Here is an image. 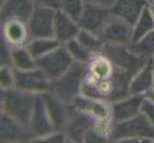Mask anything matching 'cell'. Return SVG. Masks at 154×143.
I'll use <instances>...</instances> for the list:
<instances>
[{
	"label": "cell",
	"mask_w": 154,
	"mask_h": 143,
	"mask_svg": "<svg viewBox=\"0 0 154 143\" xmlns=\"http://www.w3.org/2000/svg\"><path fill=\"white\" fill-rule=\"evenodd\" d=\"M152 59H153V61H154V55H153V57H152Z\"/></svg>",
	"instance_id": "38"
},
{
	"label": "cell",
	"mask_w": 154,
	"mask_h": 143,
	"mask_svg": "<svg viewBox=\"0 0 154 143\" xmlns=\"http://www.w3.org/2000/svg\"><path fill=\"white\" fill-rule=\"evenodd\" d=\"M12 49L6 41L1 39L0 50V66H12Z\"/></svg>",
	"instance_id": "30"
},
{
	"label": "cell",
	"mask_w": 154,
	"mask_h": 143,
	"mask_svg": "<svg viewBox=\"0 0 154 143\" xmlns=\"http://www.w3.org/2000/svg\"><path fill=\"white\" fill-rule=\"evenodd\" d=\"M154 87V61L152 58L146 64L132 76L129 83L130 94H144Z\"/></svg>",
	"instance_id": "21"
},
{
	"label": "cell",
	"mask_w": 154,
	"mask_h": 143,
	"mask_svg": "<svg viewBox=\"0 0 154 143\" xmlns=\"http://www.w3.org/2000/svg\"><path fill=\"white\" fill-rule=\"evenodd\" d=\"M15 87L35 94L51 91V80L39 68L32 70H14Z\"/></svg>",
	"instance_id": "9"
},
{
	"label": "cell",
	"mask_w": 154,
	"mask_h": 143,
	"mask_svg": "<svg viewBox=\"0 0 154 143\" xmlns=\"http://www.w3.org/2000/svg\"><path fill=\"white\" fill-rule=\"evenodd\" d=\"M76 38L79 43L83 45L87 50L92 52L93 54L102 52V49L104 45V42L99 35L84 29H81Z\"/></svg>",
	"instance_id": "27"
},
{
	"label": "cell",
	"mask_w": 154,
	"mask_h": 143,
	"mask_svg": "<svg viewBox=\"0 0 154 143\" xmlns=\"http://www.w3.org/2000/svg\"><path fill=\"white\" fill-rule=\"evenodd\" d=\"M53 126L56 131L64 132L71 113L72 105L65 102L52 91L40 94Z\"/></svg>",
	"instance_id": "12"
},
{
	"label": "cell",
	"mask_w": 154,
	"mask_h": 143,
	"mask_svg": "<svg viewBox=\"0 0 154 143\" xmlns=\"http://www.w3.org/2000/svg\"><path fill=\"white\" fill-rule=\"evenodd\" d=\"M133 139H146L154 142V125L144 113L127 120L112 122L110 142H125Z\"/></svg>",
	"instance_id": "3"
},
{
	"label": "cell",
	"mask_w": 154,
	"mask_h": 143,
	"mask_svg": "<svg viewBox=\"0 0 154 143\" xmlns=\"http://www.w3.org/2000/svg\"><path fill=\"white\" fill-rule=\"evenodd\" d=\"M102 52L116 67L125 72L131 78L149 60L134 54L128 45L104 43Z\"/></svg>",
	"instance_id": "5"
},
{
	"label": "cell",
	"mask_w": 154,
	"mask_h": 143,
	"mask_svg": "<svg viewBox=\"0 0 154 143\" xmlns=\"http://www.w3.org/2000/svg\"><path fill=\"white\" fill-rule=\"evenodd\" d=\"M79 31L81 27L77 20L69 16L61 10H57L54 28L55 38L61 44H65L69 40L76 38Z\"/></svg>",
	"instance_id": "20"
},
{
	"label": "cell",
	"mask_w": 154,
	"mask_h": 143,
	"mask_svg": "<svg viewBox=\"0 0 154 143\" xmlns=\"http://www.w3.org/2000/svg\"><path fill=\"white\" fill-rule=\"evenodd\" d=\"M12 67L18 71L32 70L38 67L36 60L32 55L27 46L14 47L12 49Z\"/></svg>",
	"instance_id": "22"
},
{
	"label": "cell",
	"mask_w": 154,
	"mask_h": 143,
	"mask_svg": "<svg viewBox=\"0 0 154 143\" xmlns=\"http://www.w3.org/2000/svg\"><path fill=\"white\" fill-rule=\"evenodd\" d=\"M15 87L14 69L12 66H0V89L8 90Z\"/></svg>",
	"instance_id": "29"
},
{
	"label": "cell",
	"mask_w": 154,
	"mask_h": 143,
	"mask_svg": "<svg viewBox=\"0 0 154 143\" xmlns=\"http://www.w3.org/2000/svg\"><path fill=\"white\" fill-rule=\"evenodd\" d=\"M75 62L65 46L61 44L56 50L36 59V66L48 76L50 80H55L64 73Z\"/></svg>",
	"instance_id": "6"
},
{
	"label": "cell",
	"mask_w": 154,
	"mask_h": 143,
	"mask_svg": "<svg viewBox=\"0 0 154 143\" xmlns=\"http://www.w3.org/2000/svg\"><path fill=\"white\" fill-rule=\"evenodd\" d=\"M1 39L12 48L27 46L31 40L28 24L17 19L1 22Z\"/></svg>",
	"instance_id": "16"
},
{
	"label": "cell",
	"mask_w": 154,
	"mask_h": 143,
	"mask_svg": "<svg viewBox=\"0 0 154 143\" xmlns=\"http://www.w3.org/2000/svg\"><path fill=\"white\" fill-rule=\"evenodd\" d=\"M85 0H60V9L69 16L79 20L83 10Z\"/></svg>",
	"instance_id": "28"
},
{
	"label": "cell",
	"mask_w": 154,
	"mask_h": 143,
	"mask_svg": "<svg viewBox=\"0 0 154 143\" xmlns=\"http://www.w3.org/2000/svg\"><path fill=\"white\" fill-rule=\"evenodd\" d=\"M0 139L4 143L33 142V136L27 126L0 112Z\"/></svg>",
	"instance_id": "14"
},
{
	"label": "cell",
	"mask_w": 154,
	"mask_h": 143,
	"mask_svg": "<svg viewBox=\"0 0 154 143\" xmlns=\"http://www.w3.org/2000/svg\"><path fill=\"white\" fill-rule=\"evenodd\" d=\"M130 80L131 77L118 68L114 75L107 78L93 82L83 81L82 94L113 103L130 95Z\"/></svg>",
	"instance_id": "1"
},
{
	"label": "cell",
	"mask_w": 154,
	"mask_h": 143,
	"mask_svg": "<svg viewBox=\"0 0 154 143\" xmlns=\"http://www.w3.org/2000/svg\"><path fill=\"white\" fill-rule=\"evenodd\" d=\"M146 1H148L149 3H151V2H153V1H154V0H146Z\"/></svg>",
	"instance_id": "37"
},
{
	"label": "cell",
	"mask_w": 154,
	"mask_h": 143,
	"mask_svg": "<svg viewBox=\"0 0 154 143\" xmlns=\"http://www.w3.org/2000/svg\"><path fill=\"white\" fill-rule=\"evenodd\" d=\"M35 6L51 8L54 10L60 9V0H33Z\"/></svg>",
	"instance_id": "32"
},
{
	"label": "cell",
	"mask_w": 154,
	"mask_h": 143,
	"mask_svg": "<svg viewBox=\"0 0 154 143\" xmlns=\"http://www.w3.org/2000/svg\"><path fill=\"white\" fill-rule=\"evenodd\" d=\"M133 26L115 15H111L103 27L100 37L104 43L129 45L132 42Z\"/></svg>",
	"instance_id": "11"
},
{
	"label": "cell",
	"mask_w": 154,
	"mask_h": 143,
	"mask_svg": "<svg viewBox=\"0 0 154 143\" xmlns=\"http://www.w3.org/2000/svg\"><path fill=\"white\" fill-rule=\"evenodd\" d=\"M149 2L146 0H115L111 13L133 26Z\"/></svg>",
	"instance_id": "19"
},
{
	"label": "cell",
	"mask_w": 154,
	"mask_h": 143,
	"mask_svg": "<svg viewBox=\"0 0 154 143\" xmlns=\"http://www.w3.org/2000/svg\"><path fill=\"white\" fill-rule=\"evenodd\" d=\"M148 7H149V10H150V12L153 15V17H154V1L149 3V5H148Z\"/></svg>",
	"instance_id": "36"
},
{
	"label": "cell",
	"mask_w": 154,
	"mask_h": 143,
	"mask_svg": "<svg viewBox=\"0 0 154 143\" xmlns=\"http://www.w3.org/2000/svg\"><path fill=\"white\" fill-rule=\"evenodd\" d=\"M144 97H145V99L148 100L149 102L154 104V87H152L151 89L148 90L147 92H146L144 94Z\"/></svg>",
	"instance_id": "35"
},
{
	"label": "cell",
	"mask_w": 154,
	"mask_h": 143,
	"mask_svg": "<svg viewBox=\"0 0 154 143\" xmlns=\"http://www.w3.org/2000/svg\"><path fill=\"white\" fill-rule=\"evenodd\" d=\"M130 50L145 59H150L154 55V30L149 31L140 40L128 45Z\"/></svg>",
	"instance_id": "25"
},
{
	"label": "cell",
	"mask_w": 154,
	"mask_h": 143,
	"mask_svg": "<svg viewBox=\"0 0 154 143\" xmlns=\"http://www.w3.org/2000/svg\"><path fill=\"white\" fill-rule=\"evenodd\" d=\"M86 3L99 5V6H103L106 8H111L113 6L115 0H85Z\"/></svg>",
	"instance_id": "34"
},
{
	"label": "cell",
	"mask_w": 154,
	"mask_h": 143,
	"mask_svg": "<svg viewBox=\"0 0 154 143\" xmlns=\"http://www.w3.org/2000/svg\"><path fill=\"white\" fill-rule=\"evenodd\" d=\"M86 69V64L74 62L61 76L51 81V91L65 102L72 104L75 98L82 94Z\"/></svg>",
	"instance_id": "4"
},
{
	"label": "cell",
	"mask_w": 154,
	"mask_h": 143,
	"mask_svg": "<svg viewBox=\"0 0 154 143\" xmlns=\"http://www.w3.org/2000/svg\"><path fill=\"white\" fill-rule=\"evenodd\" d=\"M57 10L35 6L28 24L31 39L39 37H55V17Z\"/></svg>",
	"instance_id": "8"
},
{
	"label": "cell",
	"mask_w": 154,
	"mask_h": 143,
	"mask_svg": "<svg viewBox=\"0 0 154 143\" xmlns=\"http://www.w3.org/2000/svg\"><path fill=\"white\" fill-rule=\"evenodd\" d=\"M35 8L33 0H1V22L17 19L27 23Z\"/></svg>",
	"instance_id": "17"
},
{
	"label": "cell",
	"mask_w": 154,
	"mask_h": 143,
	"mask_svg": "<svg viewBox=\"0 0 154 143\" xmlns=\"http://www.w3.org/2000/svg\"><path fill=\"white\" fill-rule=\"evenodd\" d=\"M142 112L147 116L148 119H149L151 121V123L154 125V104L149 102L148 100L145 99V101L142 106Z\"/></svg>",
	"instance_id": "33"
},
{
	"label": "cell",
	"mask_w": 154,
	"mask_h": 143,
	"mask_svg": "<svg viewBox=\"0 0 154 143\" xmlns=\"http://www.w3.org/2000/svg\"><path fill=\"white\" fill-rule=\"evenodd\" d=\"M60 45V42L55 37H39L31 39L27 44V48L36 60L56 50Z\"/></svg>",
	"instance_id": "23"
},
{
	"label": "cell",
	"mask_w": 154,
	"mask_h": 143,
	"mask_svg": "<svg viewBox=\"0 0 154 143\" xmlns=\"http://www.w3.org/2000/svg\"><path fill=\"white\" fill-rule=\"evenodd\" d=\"M154 30V17L149 10V7H146L143 10L140 17L137 19L133 25V35H132V42H136L144 37L149 31Z\"/></svg>",
	"instance_id": "24"
},
{
	"label": "cell",
	"mask_w": 154,
	"mask_h": 143,
	"mask_svg": "<svg viewBox=\"0 0 154 143\" xmlns=\"http://www.w3.org/2000/svg\"><path fill=\"white\" fill-rule=\"evenodd\" d=\"M67 49L68 52L70 54L72 58L75 62L83 63L87 64L89 60L91 59L92 56L95 55L92 52L87 50L83 45H82L77 40V38H74L72 40H69L65 44H63Z\"/></svg>",
	"instance_id": "26"
},
{
	"label": "cell",
	"mask_w": 154,
	"mask_h": 143,
	"mask_svg": "<svg viewBox=\"0 0 154 143\" xmlns=\"http://www.w3.org/2000/svg\"><path fill=\"white\" fill-rule=\"evenodd\" d=\"M34 142H49V143H66L68 142L67 136L64 132H58L56 131L54 133H52L48 136L39 139H36Z\"/></svg>",
	"instance_id": "31"
},
{
	"label": "cell",
	"mask_w": 154,
	"mask_h": 143,
	"mask_svg": "<svg viewBox=\"0 0 154 143\" xmlns=\"http://www.w3.org/2000/svg\"><path fill=\"white\" fill-rule=\"evenodd\" d=\"M75 109L93 116L99 121L112 120L111 103L79 94L71 104Z\"/></svg>",
	"instance_id": "15"
},
{
	"label": "cell",
	"mask_w": 154,
	"mask_h": 143,
	"mask_svg": "<svg viewBox=\"0 0 154 143\" xmlns=\"http://www.w3.org/2000/svg\"><path fill=\"white\" fill-rule=\"evenodd\" d=\"M111 15L112 13H111L110 8L85 2L82 13L78 20V23L81 29L89 31L100 36Z\"/></svg>",
	"instance_id": "10"
},
{
	"label": "cell",
	"mask_w": 154,
	"mask_h": 143,
	"mask_svg": "<svg viewBox=\"0 0 154 143\" xmlns=\"http://www.w3.org/2000/svg\"><path fill=\"white\" fill-rule=\"evenodd\" d=\"M28 128L33 136V142L56 132L41 94L36 95V100L29 121Z\"/></svg>",
	"instance_id": "13"
},
{
	"label": "cell",
	"mask_w": 154,
	"mask_h": 143,
	"mask_svg": "<svg viewBox=\"0 0 154 143\" xmlns=\"http://www.w3.org/2000/svg\"><path fill=\"white\" fill-rule=\"evenodd\" d=\"M0 94L1 112L28 127L38 94L23 91L17 87L1 90Z\"/></svg>",
	"instance_id": "2"
},
{
	"label": "cell",
	"mask_w": 154,
	"mask_h": 143,
	"mask_svg": "<svg viewBox=\"0 0 154 143\" xmlns=\"http://www.w3.org/2000/svg\"><path fill=\"white\" fill-rule=\"evenodd\" d=\"M99 122L93 116L75 109L72 106L64 133L69 143H84L86 135Z\"/></svg>",
	"instance_id": "7"
},
{
	"label": "cell",
	"mask_w": 154,
	"mask_h": 143,
	"mask_svg": "<svg viewBox=\"0 0 154 143\" xmlns=\"http://www.w3.org/2000/svg\"><path fill=\"white\" fill-rule=\"evenodd\" d=\"M145 101L144 94H130L127 97L111 103L112 121L127 120L142 113V106Z\"/></svg>",
	"instance_id": "18"
}]
</instances>
